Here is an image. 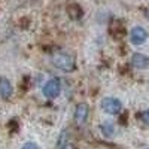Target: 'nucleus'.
<instances>
[{
  "mask_svg": "<svg viewBox=\"0 0 149 149\" xmlns=\"http://www.w3.org/2000/svg\"><path fill=\"white\" fill-rule=\"evenodd\" d=\"M52 64L63 72H73L74 70V58L67 52H57L52 55Z\"/></svg>",
  "mask_w": 149,
  "mask_h": 149,
  "instance_id": "nucleus-1",
  "label": "nucleus"
},
{
  "mask_svg": "<svg viewBox=\"0 0 149 149\" xmlns=\"http://www.w3.org/2000/svg\"><path fill=\"white\" fill-rule=\"evenodd\" d=\"M60 91H61V84H60V79H57V78L49 79L43 86V95L46 98H51V100L58 97Z\"/></svg>",
  "mask_w": 149,
  "mask_h": 149,
  "instance_id": "nucleus-2",
  "label": "nucleus"
},
{
  "mask_svg": "<svg viewBox=\"0 0 149 149\" xmlns=\"http://www.w3.org/2000/svg\"><path fill=\"white\" fill-rule=\"evenodd\" d=\"M102 109L109 115H118L121 109H122V104L118 98H113V97H107L102 102Z\"/></svg>",
  "mask_w": 149,
  "mask_h": 149,
  "instance_id": "nucleus-3",
  "label": "nucleus"
},
{
  "mask_svg": "<svg viewBox=\"0 0 149 149\" xmlns=\"http://www.w3.org/2000/svg\"><path fill=\"white\" fill-rule=\"evenodd\" d=\"M130 39H131V43L134 45H142L148 39V31L143 27H134L130 33Z\"/></svg>",
  "mask_w": 149,
  "mask_h": 149,
  "instance_id": "nucleus-4",
  "label": "nucleus"
},
{
  "mask_svg": "<svg viewBox=\"0 0 149 149\" xmlns=\"http://www.w3.org/2000/svg\"><path fill=\"white\" fill-rule=\"evenodd\" d=\"M12 93H14V88H12V84L9 82V79H6L5 76H0V97L3 100H8V98H10Z\"/></svg>",
  "mask_w": 149,
  "mask_h": 149,
  "instance_id": "nucleus-5",
  "label": "nucleus"
},
{
  "mask_svg": "<svg viewBox=\"0 0 149 149\" xmlns=\"http://www.w3.org/2000/svg\"><path fill=\"white\" fill-rule=\"evenodd\" d=\"M88 113H90V107L85 103L78 104L76 109H74V121L78 124H84L86 121V118H88Z\"/></svg>",
  "mask_w": 149,
  "mask_h": 149,
  "instance_id": "nucleus-6",
  "label": "nucleus"
},
{
  "mask_svg": "<svg viewBox=\"0 0 149 149\" xmlns=\"http://www.w3.org/2000/svg\"><path fill=\"white\" fill-rule=\"evenodd\" d=\"M131 64L136 69H148L149 67V57H146L145 54L136 52L131 57Z\"/></svg>",
  "mask_w": 149,
  "mask_h": 149,
  "instance_id": "nucleus-7",
  "label": "nucleus"
},
{
  "mask_svg": "<svg viewBox=\"0 0 149 149\" xmlns=\"http://www.w3.org/2000/svg\"><path fill=\"white\" fill-rule=\"evenodd\" d=\"M110 34L115 37V39H121L125 34V27L119 19H113L110 24Z\"/></svg>",
  "mask_w": 149,
  "mask_h": 149,
  "instance_id": "nucleus-8",
  "label": "nucleus"
},
{
  "mask_svg": "<svg viewBox=\"0 0 149 149\" xmlns=\"http://www.w3.org/2000/svg\"><path fill=\"white\" fill-rule=\"evenodd\" d=\"M67 14L72 19H81L82 15H84V10L79 5H70L67 8Z\"/></svg>",
  "mask_w": 149,
  "mask_h": 149,
  "instance_id": "nucleus-9",
  "label": "nucleus"
},
{
  "mask_svg": "<svg viewBox=\"0 0 149 149\" xmlns=\"http://www.w3.org/2000/svg\"><path fill=\"white\" fill-rule=\"evenodd\" d=\"M100 128H102V133L106 136V137H112V136L115 134V131H116L115 124H112V122H103Z\"/></svg>",
  "mask_w": 149,
  "mask_h": 149,
  "instance_id": "nucleus-10",
  "label": "nucleus"
},
{
  "mask_svg": "<svg viewBox=\"0 0 149 149\" xmlns=\"http://www.w3.org/2000/svg\"><path fill=\"white\" fill-rule=\"evenodd\" d=\"M22 149H40V148L37 146L34 142H27V143H24Z\"/></svg>",
  "mask_w": 149,
  "mask_h": 149,
  "instance_id": "nucleus-11",
  "label": "nucleus"
},
{
  "mask_svg": "<svg viewBox=\"0 0 149 149\" xmlns=\"http://www.w3.org/2000/svg\"><path fill=\"white\" fill-rule=\"evenodd\" d=\"M140 118H142V121H143L145 124H148V125H149V110H145V112H142Z\"/></svg>",
  "mask_w": 149,
  "mask_h": 149,
  "instance_id": "nucleus-12",
  "label": "nucleus"
},
{
  "mask_svg": "<svg viewBox=\"0 0 149 149\" xmlns=\"http://www.w3.org/2000/svg\"><path fill=\"white\" fill-rule=\"evenodd\" d=\"M60 149H73V146H72L70 143H67V145H64L63 148H60Z\"/></svg>",
  "mask_w": 149,
  "mask_h": 149,
  "instance_id": "nucleus-13",
  "label": "nucleus"
},
{
  "mask_svg": "<svg viewBox=\"0 0 149 149\" xmlns=\"http://www.w3.org/2000/svg\"><path fill=\"white\" fill-rule=\"evenodd\" d=\"M145 15H146V18L149 19V9H148V10H145Z\"/></svg>",
  "mask_w": 149,
  "mask_h": 149,
  "instance_id": "nucleus-14",
  "label": "nucleus"
}]
</instances>
